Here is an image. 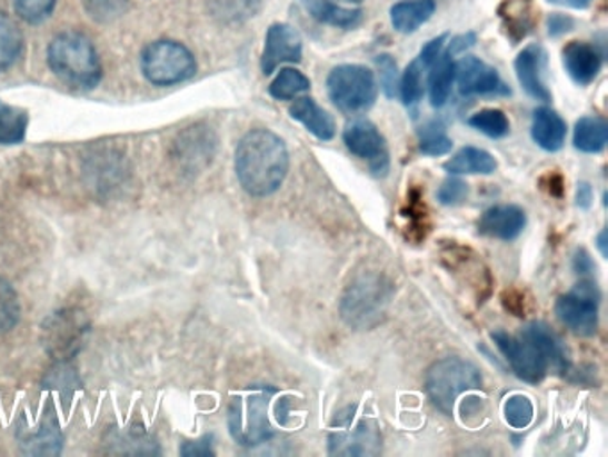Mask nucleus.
I'll return each mask as SVG.
<instances>
[{"label":"nucleus","mask_w":608,"mask_h":457,"mask_svg":"<svg viewBox=\"0 0 608 457\" xmlns=\"http://www.w3.org/2000/svg\"><path fill=\"white\" fill-rule=\"evenodd\" d=\"M468 199V185L460 179H447L439 186L438 200L445 206L462 205Z\"/></svg>","instance_id":"58836bf2"},{"label":"nucleus","mask_w":608,"mask_h":457,"mask_svg":"<svg viewBox=\"0 0 608 457\" xmlns=\"http://www.w3.org/2000/svg\"><path fill=\"white\" fill-rule=\"evenodd\" d=\"M598 249L604 258H607V231H601L598 236Z\"/></svg>","instance_id":"8fccbe9b"},{"label":"nucleus","mask_w":608,"mask_h":457,"mask_svg":"<svg viewBox=\"0 0 608 457\" xmlns=\"http://www.w3.org/2000/svg\"><path fill=\"white\" fill-rule=\"evenodd\" d=\"M509 299H504L505 308L510 309V311L516 312V306H519V309H521V312H525V306L524 302H521V297H519L516 291H512V294H509Z\"/></svg>","instance_id":"09e8293b"},{"label":"nucleus","mask_w":608,"mask_h":457,"mask_svg":"<svg viewBox=\"0 0 608 457\" xmlns=\"http://www.w3.org/2000/svg\"><path fill=\"white\" fill-rule=\"evenodd\" d=\"M289 170L285 141L268 129L247 132L236 149V176L252 197L276 193Z\"/></svg>","instance_id":"f257e3e1"},{"label":"nucleus","mask_w":608,"mask_h":457,"mask_svg":"<svg viewBox=\"0 0 608 457\" xmlns=\"http://www.w3.org/2000/svg\"><path fill=\"white\" fill-rule=\"evenodd\" d=\"M22 32L17 28V23L0 11V73L17 63V59L22 54Z\"/></svg>","instance_id":"cd10ccee"},{"label":"nucleus","mask_w":608,"mask_h":457,"mask_svg":"<svg viewBox=\"0 0 608 457\" xmlns=\"http://www.w3.org/2000/svg\"><path fill=\"white\" fill-rule=\"evenodd\" d=\"M14 11L28 23H41L49 19L56 8V0H13Z\"/></svg>","instance_id":"c9c22d12"},{"label":"nucleus","mask_w":608,"mask_h":457,"mask_svg":"<svg viewBox=\"0 0 608 457\" xmlns=\"http://www.w3.org/2000/svg\"><path fill=\"white\" fill-rule=\"evenodd\" d=\"M357 406L339 413L332 424L329 453L333 456H373L380 450V433L368 418L356 420Z\"/></svg>","instance_id":"6e6552de"},{"label":"nucleus","mask_w":608,"mask_h":457,"mask_svg":"<svg viewBox=\"0 0 608 457\" xmlns=\"http://www.w3.org/2000/svg\"><path fill=\"white\" fill-rule=\"evenodd\" d=\"M568 137V126L555 109L539 108L534 111L532 138L546 152L562 149Z\"/></svg>","instance_id":"6ab92c4d"},{"label":"nucleus","mask_w":608,"mask_h":457,"mask_svg":"<svg viewBox=\"0 0 608 457\" xmlns=\"http://www.w3.org/2000/svg\"><path fill=\"white\" fill-rule=\"evenodd\" d=\"M428 70L418 58L407 67L406 72L400 78V96L407 108H416L421 102L425 93L423 76Z\"/></svg>","instance_id":"7c9ffc66"},{"label":"nucleus","mask_w":608,"mask_h":457,"mask_svg":"<svg viewBox=\"0 0 608 457\" xmlns=\"http://www.w3.org/2000/svg\"><path fill=\"white\" fill-rule=\"evenodd\" d=\"M451 176H489L495 173L498 161L495 156L478 147H465L453 158L442 165Z\"/></svg>","instance_id":"5701e85b"},{"label":"nucleus","mask_w":608,"mask_h":457,"mask_svg":"<svg viewBox=\"0 0 608 457\" xmlns=\"http://www.w3.org/2000/svg\"><path fill=\"white\" fill-rule=\"evenodd\" d=\"M29 115L0 100V146H19L26 140Z\"/></svg>","instance_id":"bb28decb"},{"label":"nucleus","mask_w":608,"mask_h":457,"mask_svg":"<svg viewBox=\"0 0 608 457\" xmlns=\"http://www.w3.org/2000/svg\"><path fill=\"white\" fill-rule=\"evenodd\" d=\"M377 67L380 70V87L389 99H395L400 90L397 61L389 54L377 56Z\"/></svg>","instance_id":"e433bc0d"},{"label":"nucleus","mask_w":608,"mask_h":457,"mask_svg":"<svg viewBox=\"0 0 608 457\" xmlns=\"http://www.w3.org/2000/svg\"><path fill=\"white\" fill-rule=\"evenodd\" d=\"M215 13L226 19H241L256 13L257 0H211Z\"/></svg>","instance_id":"4c0bfd02"},{"label":"nucleus","mask_w":608,"mask_h":457,"mask_svg":"<svg viewBox=\"0 0 608 457\" xmlns=\"http://www.w3.org/2000/svg\"><path fill=\"white\" fill-rule=\"evenodd\" d=\"M332 105L347 115L365 113L377 100L375 73L362 64H339L327 78Z\"/></svg>","instance_id":"423d86ee"},{"label":"nucleus","mask_w":608,"mask_h":457,"mask_svg":"<svg viewBox=\"0 0 608 457\" xmlns=\"http://www.w3.org/2000/svg\"><path fill=\"white\" fill-rule=\"evenodd\" d=\"M546 54L541 46H528L527 49L519 52L516 58V76L524 90L532 99L548 102L551 99V93L546 88L542 72H545Z\"/></svg>","instance_id":"f3484780"},{"label":"nucleus","mask_w":608,"mask_h":457,"mask_svg":"<svg viewBox=\"0 0 608 457\" xmlns=\"http://www.w3.org/2000/svg\"><path fill=\"white\" fill-rule=\"evenodd\" d=\"M428 93H430V105L433 108H442L450 99L451 87L456 82V59L442 50V54L428 67Z\"/></svg>","instance_id":"4be33fe9"},{"label":"nucleus","mask_w":608,"mask_h":457,"mask_svg":"<svg viewBox=\"0 0 608 457\" xmlns=\"http://www.w3.org/2000/svg\"><path fill=\"white\" fill-rule=\"evenodd\" d=\"M342 140L353 156L368 161L375 176H388V146H386V140L379 129L370 120H353L352 123H348L347 129L342 132Z\"/></svg>","instance_id":"9b49d317"},{"label":"nucleus","mask_w":608,"mask_h":457,"mask_svg":"<svg viewBox=\"0 0 608 457\" xmlns=\"http://www.w3.org/2000/svg\"><path fill=\"white\" fill-rule=\"evenodd\" d=\"M391 285L379 276H362L350 285L341 300V315L348 326L370 329L382 318L389 299Z\"/></svg>","instance_id":"0eeeda50"},{"label":"nucleus","mask_w":608,"mask_h":457,"mask_svg":"<svg viewBox=\"0 0 608 457\" xmlns=\"http://www.w3.org/2000/svg\"><path fill=\"white\" fill-rule=\"evenodd\" d=\"M505 420L514 429H527L534 420V404L527 395L516 394L505 400Z\"/></svg>","instance_id":"72a5a7b5"},{"label":"nucleus","mask_w":608,"mask_h":457,"mask_svg":"<svg viewBox=\"0 0 608 457\" xmlns=\"http://www.w3.org/2000/svg\"><path fill=\"white\" fill-rule=\"evenodd\" d=\"M141 70L156 87H176L193 78L197 61L191 50L179 41L159 40L144 47Z\"/></svg>","instance_id":"39448f33"},{"label":"nucleus","mask_w":608,"mask_h":457,"mask_svg":"<svg viewBox=\"0 0 608 457\" xmlns=\"http://www.w3.org/2000/svg\"><path fill=\"white\" fill-rule=\"evenodd\" d=\"M61 430H59L58 420H56L54 411L46 413V417L41 420L37 433L20 436V445L28 454H59L61 453Z\"/></svg>","instance_id":"393cba45"},{"label":"nucleus","mask_w":608,"mask_h":457,"mask_svg":"<svg viewBox=\"0 0 608 457\" xmlns=\"http://www.w3.org/2000/svg\"><path fill=\"white\" fill-rule=\"evenodd\" d=\"M491 338L519 379L528 385H539L545 379L550 368L532 341L527 340L525 336L516 338L505 331H495Z\"/></svg>","instance_id":"9d476101"},{"label":"nucleus","mask_w":608,"mask_h":457,"mask_svg":"<svg viewBox=\"0 0 608 457\" xmlns=\"http://www.w3.org/2000/svg\"><path fill=\"white\" fill-rule=\"evenodd\" d=\"M608 126L604 118L584 117L575 126L572 143L584 155H598L607 147Z\"/></svg>","instance_id":"a878e982"},{"label":"nucleus","mask_w":608,"mask_h":457,"mask_svg":"<svg viewBox=\"0 0 608 457\" xmlns=\"http://www.w3.org/2000/svg\"><path fill=\"white\" fill-rule=\"evenodd\" d=\"M527 215L518 206H495L478 220V232L496 240L512 241L524 232Z\"/></svg>","instance_id":"dca6fc26"},{"label":"nucleus","mask_w":608,"mask_h":457,"mask_svg":"<svg viewBox=\"0 0 608 457\" xmlns=\"http://www.w3.org/2000/svg\"><path fill=\"white\" fill-rule=\"evenodd\" d=\"M572 23H575L572 19H569L566 14L555 13L548 19V31H550L551 37H560V34H566L572 28Z\"/></svg>","instance_id":"79ce46f5"},{"label":"nucleus","mask_w":608,"mask_h":457,"mask_svg":"<svg viewBox=\"0 0 608 457\" xmlns=\"http://www.w3.org/2000/svg\"><path fill=\"white\" fill-rule=\"evenodd\" d=\"M436 13V2L433 0H410V2H400L391 8L392 28L401 34H410L418 31L423 23L432 19Z\"/></svg>","instance_id":"b1692460"},{"label":"nucleus","mask_w":608,"mask_h":457,"mask_svg":"<svg viewBox=\"0 0 608 457\" xmlns=\"http://www.w3.org/2000/svg\"><path fill=\"white\" fill-rule=\"evenodd\" d=\"M307 13L325 26L339 29H353L362 22V11L347 8L333 0H300Z\"/></svg>","instance_id":"412c9836"},{"label":"nucleus","mask_w":608,"mask_h":457,"mask_svg":"<svg viewBox=\"0 0 608 457\" xmlns=\"http://www.w3.org/2000/svg\"><path fill=\"white\" fill-rule=\"evenodd\" d=\"M453 141L448 137L445 127L439 122H430L419 131V152L430 158L450 155Z\"/></svg>","instance_id":"c756f323"},{"label":"nucleus","mask_w":608,"mask_h":457,"mask_svg":"<svg viewBox=\"0 0 608 457\" xmlns=\"http://www.w3.org/2000/svg\"><path fill=\"white\" fill-rule=\"evenodd\" d=\"M49 67L59 81L73 90H93L102 79V64L96 47L81 32H63L52 40Z\"/></svg>","instance_id":"f03ea898"},{"label":"nucleus","mask_w":608,"mask_h":457,"mask_svg":"<svg viewBox=\"0 0 608 457\" xmlns=\"http://www.w3.org/2000/svg\"><path fill=\"white\" fill-rule=\"evenodd\" d=\"M562 58L569 78L580 87H587L595 81L604 67V52L598 49V46L587 41H571L564 49Z\"/></svg>","instance_id":"2eb2a0df"},{"label":"nucleus","mask_w":608,"mask_h":457,"mask_svg":"<svg viewBox=\"0 0 608 457\" xmlns=\"http://www.w3.org/2000/svg\"><path fill=\"white\" fill-rule=\"evenodd\" d=\"M456 81L460 96H510L509 87H505L498 70L475 56H465L456 61Z\"/></svg>","instance_id":"f8f14e48"},{"label":"nucleus","mask_w":608,"mask_h":457,"mask_svg":"<svg viewBox=\"0 0 608 457\" xmlns=\"http://www.w3.org/2000/svg\"><path fill=\"white\" fill-rule=\"evenodd\" d=\"M277 395L273 386H252L235 395L229 406V430L236 444L256 447L273 436L270 404Z\"/></svg>","instance_id":"7ed1b4c3"},{"label":"nucleus","mask_w":608,"mask_h":457,"mask_svg":"<svg viewBox=\"0 0 608 457\" xmlns=\"http://www.w3.org/2000/svg\"><path fill=\"white\" fill-rule=\"evenodd\" d=\"M572 267H575L577 274H581V276H587V274L592 272L596 268L595 264H592V259H590V256L586 252V250H578V252L575 254Z\"/></svg>","instance_id":"c03bdc74"},{"label":"nucleus","mask_w":608,"mask_h":457,"mask_svg":"<svg viewBox=\"0 0 608 457\" xmlns=\"http://www.w3.org/2000/svg\"><path fill=\"white\" fill-rule=\"evenodd\" d=\"M482 386V374L474 362L447 358L433 362L425 377L428 399L445 415H451L460 395Z\"/></svg>","instance_id":"20e7f679"},{"label":"nucleus","mask_w":608,"mask_h":457,"mask_svg":"<svg viewBox=\"0 0 608 457\" xmlns=\"http://www.w3.org/2000/svg\"><path fill=\"white\" fill-rule=\"evenodd\" d=\"M475 41H477V37H475L474 32H468V34H462V37L453 38V40L448 43V52L456 58L457 54H462L469 47H474Z\"/></svg>","instance_id":"37998d69"},{"label":"nucleus","mask_w":608,"mask_h":457,"mask_svg":"<svg viewBox=\"0 0 608 457\" xmlns=\"http://www.w3.org/2000/svg\"><path fill=\"white\" fill-rule=\"evenodd\" d=\"M311 88V81L300 70L282 69L270 85V96L277 100H293Z\"/></svg>","instance_id":"c85d7f7f"},{"label":"nucleus","mask_w":608,"mask_h":457,"mask_svg":"<svg viewBox=\"0 0 608 457\" xmlns=\"http://www.w3.org/2000/svg\"><path fill=\"white\" fill-rule=\"evenodd\" d=\"M302 37L288 23H273L267 32L261 69L265 76L276 72L280 64L302 61Z\"/></svg>","instance_id":"ddd939ff"},{"label":"nucleus","mask_w":608,"mask_h":457,"mask_svg":"<svg viewBox=\"0 0 608 457\" xmlns=\"http://www.w3.org/2000/svg\"><path fill=\"white\" fill-rule=\"evenodd\" d=\"M548 2L557 6H566V8H572V10H586L592 0H548Z\"/></svg>","instance_id":"de8ad7c7"},{"label":"nucleus","mask_w":608,"mask_h":457,"mask_svg":"<svg viewBox=\"0 0 608 457\" xmlns=\"http://www.w3.org/2000/svg\"><path fill=\"white\" fill-rule=\"evenodd\" d=\"M333 2H338V4L345 6V4H361L362 0H333Z\"/></svg>","instance_id":"3c124183"},{"label":"nucleus","mask_w":608,"mask_h":457,"mask_svg":"<svg viewBox=\"0 0 608 457\" xmlns=\"http://www.w3.org/2000/svg\"><path fill=\"white\" fill-rule=\"evenodd\" d=\"M546 179L550 181V188H548V190H550V193L554 195V197H562V177H560L559 173H548V176H546Z\"/></svg>","instance_id":"49530a36"},{"label":"nucleus","mask_w":608,"mask_h":457,"mask_svg":"<svg viewBox=\"0 0 608 457\" xmlns=\"http://www.w3.org/2000/svg\"><path fill=\"white\" fill-rule=\"evenodd\" d=\"M592 200H595V193H592V188H590L589 182H580L577 190V206L580 209H589L592 206Z\"/></svg>","instance_id":"a18cd8bd"},{"label":"nucleus","mask_w":608,"mask_h":457,"mask_svg":"<svg viewBox=\"0 0 608 457\" xmlns=\"http://www.w3.org/2000/svg\"><path fill=\"white\" fill-rule=\"evenodd\" d=\"M131 0H82L86 13L99 23L113 22L120 19L129 8Z\"/></svg>","instance_id":"f704fd0d"},{"label":"nucleus","mask_w":608,"mask_h":457,"mask_svg":"<svg viewBox=\"0 0 608 457\" xmlns=\"http://www.w3.org/2000/svg\"><path fill=\"white\" fill-rule=\"evenodd\" d=\"M289 113H291L293 120L302 123L307 131L315 135L318 140L329 141L336 135V122H333L332 115L327 113L311 97L295 100Z\"/></svg>","instance_id":"aec40b11"},{"label":"nucleus","mask_w":608,"mask_h":457,"mask_svg":"<svg viewBox=\"0 0 608 457\" xmlns=\"http://www.w3.org/2000/svg\"><path fill=\"white\" fill-rule=\"evenodd\" d=\"M448 34H441V37L433 38V40L428 41L427 46L421 49L419 52L418 59L425 67H430V64L442 54V50L447 47Z\"/></svg>","instance_id":"ea45409f"},{"label":"nucleus","mask_w":608,"mask_h":457,"mask_svg":"<svg viewBox=\"0 0 608 457\" xmlns=\"http://www.w3.org/2000/svg\"><path fill=\"white\" fill-rule=\"evenodd\" d=\"M469 126L482 132L486 137L505 138L510 132V122L507 115L501 109H482L478 111L474 117H469Z\"/></svg>","instance_id":"2f4dec72"},{"label":"nucleus","mask_w":608,"mask_h":457,"mask_svg":"<svg viewBox=\"0 0 608 457\" xmlns=\"http://www.w3.org/2000/svg\"><path fill=\"white\" fill-rule=\"evenodd\" d=\"M43 332H46L49 352L58 356V359L63 358L76 352L77 345H81L86 332V321L73 309L56 312L54 317H50L43 326Z\"/></svg>","instance_id":"4468645a"},{"label":"nucleus","mask_w":608,"mask_h":457,"mask_svg":"<svg viewBox=\"0 0 608 457\" xmlns=\"http://www.w3.org/2000/svg\"><path fill=\"white\" fill-rule=\"evenodd\" d=\"M521 336L536 345L539 352L545 356L548 368H554L555 371L564 374L569 368V356L566 352L562 340L559 336L551 331L550 327L546 326L545 321H530L525 327Z\"/></svg>","instance_id":"a211bd4d"},{"label":"nucleus","mask_w":608,"mask_h":457,"mask_svg":"<svg viewBox=\"0 0 608 457\" xmlns=\"http://www.w3.org/2000/svg\"><path fill=\"white\" fill-rule=\"evenodd\" d=\"M20 320V300L11 282L0 277V335L10 332Z\"/></svg>","instance_id":"473e14b6"},{"label":"nucleus","mask_w":608,"mask_h":457,"mask_svg":"<svg viewBox=\"0 0 608 457\" xmlns=\"http://www.w3.org/2000/svg\"><path fill=\"white\" fill-rule=\"evenodd\" d=\"M599 300L598 286L592 281H581L557 300L555 312L575 335L595 336L598 332Z\"/></svg>","instance_id":"1a4fd4ad"},{"label":"nucleus","mask_w":608,"mask_h":457,"mask_svg":"<svg viewBox=\"0 0 608 457\" xmlns=\"http://www.w3.org/2000/svg\"><path fill=\"white\" fill-rule=\"evenodd\" d=\"M182 456L191 457H206L215 456V450H212V436L206 435L200 439H195V441H186L181 448Z\"/></svg>","instance_id":"a19ab883"}]
</instances>
